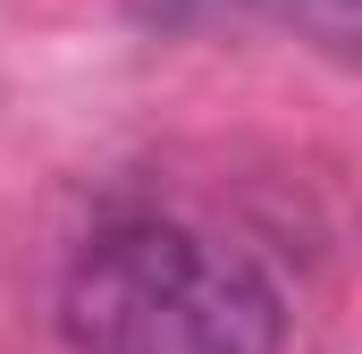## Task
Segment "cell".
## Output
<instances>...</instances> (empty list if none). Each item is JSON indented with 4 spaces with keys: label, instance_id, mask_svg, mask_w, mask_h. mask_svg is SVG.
<instances>
[{
    "label": "cell",
    "instance_id": "6da1fadb",
    "mask_svg": "<svg viewBox=\"0 0 362 354\" xmlns=\"http://www.w3.org/2000/svg\"><path fill=\"white\" fill-rule=\"evenodd\" d=\"M76 354H278L270 278L169 219L93 236L68 270Z\"/></svg>",
    "mask_w": 362,
    "mask_h": 354
}]
</instances>
